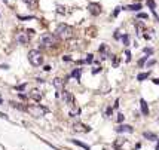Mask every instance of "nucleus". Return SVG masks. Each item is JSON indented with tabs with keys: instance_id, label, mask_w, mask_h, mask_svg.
I'll return each instance as SVG.
<instances>
[{
	"instance_id": "72a5a7b5",
	"label": "nucleus",
	"mask_w": 159,
	"mask_h": 150,
	"mask_svg": "<svg viewBox=\"0 0 159 150\" xmlns=\"http://www.w3.org/2000/svg\"><path fill=\"white\" fill-rule=\"evenodd\" d=\"M64 61H70V57L69 55H64Z\"/></svg>"
},
{
	"instance_id": "cd10ccee",
	"label": "nucleus",
	"mask_w": 159,
	"mask_h": 150,
	"mask_svg": "<svg viewBox=\"0 0 159 150\" xmlns=\"http://www.w3.org/2000/svg\"><path fill=\"white\" fill-rule=\"evenodd\" d=\"M113 37H115V39H121V34H119V31H115Z\"/></svg>"
},
{
	"instance_id": "393cba45",
	"label": "nucleus",
	"mask_w": 159,
	"mask_h": 150,
	"mask_svg": "<svg viewBox=\"0 0 159 150\" xmlns=\"http://www.w3.org/2000/svg\"><path fill=\"white\" fill-rule=\"evenodd\" d=\"M117 122H124V115H117Z\"/></svg>"
},
{
	"instance_id": "473e14b6",
	"label": "nucleus",
	"mask_w": 159,
	"mask_h": 150,
	"mask_svg": "<svg viewBox=\"0 0 159 150\" xmlns=\"http://www.w3.org/2000/svg\"><path fill=\"white\" fill-rule=\"evenodd\" d=\"M86 62H92V55H88V60H86Z\"/></svg>"
},
{
	"instance_id": "c9c22d12",
	"label": "nucleus",
	"mask_w": 159,
	"mask_h": 150,
	"mask_svg": "<svg viewBox=\"0 0 159 150\" xmlns=\"http://www.w3.org/2000/svg\"><path fill=\"white\" fill-rule=\"evenodd\" d=\"M153 83H156V85H159V79H153Z\"/></svg>"
},
{
	"instance_id": "f3484780",
	"label": "nucleus",
	"mask_w": 159,
	"mask_h": 150,
	"mask_svg": "<svg viewBox=\"0 0 159 150\" xmlns=\"http://www.w3.org/2000/svg\"><path fill=\"white\" fill-rule=\"evenodd\" d=\"M143 137H144V138H147V140H152V141H153V140H156V135H155V134H152V132H144V134H143Z\"/></svg>"
},
{
	"instance_id": "b1692460",
	"label": "nucleus",
	"mask_w": 159,
	"mask_h": 150,
	"mask_svg": "<svg viewBox=\"0 0 159 150\" xmlns=\"http://www.w3.org/2000/svg\"><path fill=\"white\" fill-rule=\"evenodd\" d=\"M144 52L147 53V55H150V53H153V51H152L150 48H146V49H144Z\"/></svg>"
},
{
	"instance_id": "39448f33",
	"label": "nucleus",
	"mask_w": 159,
	"mask_h": 150,
	"mask_svg": "<svg viewBox=\"0 0 159 150\" xmlns=\"http://www.w3.org/2000/svg\"><path fill=\"white\" fill-rule=\"evenodd\" d=\"M88 10L92 13V15H94V17H98V15L101 13V6H100L98 3H89Z\"/></svg>"
},
{
	"instance_id": "5701e85b",
	"label": "nucleus",
	"mask_w": 159,
	"mask_h": 150,
	"mask_svg": "<svg viewBox=\"0 0 159 150\" xmlns=\"http://www.w3.org/2000/svg\"><path fill=\"white\" fill-rule=\"evenodd\" d=\"M101 71V69L100 67H97V69H92V74H97V73H100Z\"/></svg>"
},
{
	"instance_id": "f8f14e48",
	"label": "nucleus",
	"mask_w": 159,
	"mask_h": 150,
	"mask_svg": "<svg viewBox=\"0 0 159 150\" xmlns=\"http://www.w3.org/2000/svg\"><path fill=\"white\" fill-rule=\"evenodd\" d=\"M71 106H73V108L70 110V116H77V115L80 113V108H79V106H77L76 103H73Z\"/></svg>"
},
{
	"instance_id": "423d86ee",
	"label": "nucleus",
	"mask_w": 159,
	"mask_h": 150,
	"mask_svg": "<svg viewBox=\"0 0 159 150\" xmlns=\"http://www.w3.org/2000/svg\"><path fill=\"white\" fill-rule=\"evenodd\" d=\"M52 83H54V86L57 88V91H62L64 89V80L60 79V77H55L52 80Z\"/></svg>"
},
{
	"instance_id": "aec40b11",
	"label": "nucleus",
	"mask_w": 159,
	"mask_h": 150,
	"mask_svg": "<svg viewBox=\"0 0 159 150\" xmlns=\"http://www.w3.org/2000/svg\"><path fill=\"white\" fill-rule=\"evenodd\" d=\"M147 5H149V8H150L152 10H155V6H156L155 0H147Z\"/></svg>"
},
{
	"instance_id": "2eb2a0df",
	"label": "nucleus",
	"mask_w": 159,
	"mask_h": 150,
	"mask_svg": "<svg viewBox=\"0 0 159 150\" xmlns=\"http://www.w3.org/2000/svg\"><path fill=\"white\" fill-rule=\"evenodd\" d=\"M126 9H128V10H135V12H137V10L141 9V5H140V3H137V5H129V6H126Z\"/></svg>"
},
{
	"instance_id": "dca6fc26",
	"label": "nucleus",
	"mask_w": 159,
	"mask_h": 150,
	"mask_svg": "<svg viewBox=\"0 0 159 150\" xmlns=\"http://www.w3.org/2000/svg\"><path fill=\"white\" fill-rule=\"evenodd\" d=\"M70 77H76L77 80H80V69H76L74 71H71Z\"/></svg>"
},
{
	"instance_id": "1a4fd4ad",
	"label": "nucleus",
	"mask_w": 159,
	"mask_h": 150,
	"mask_svg": "<svg viewBox=\"0 0 159 150\" xmlns=\"http://www.w3.org/2000/svg\"><path fill=\"white\" fill-rule=\"evenodd\" d=\"M116 131L121 134V132H132V126H129V125H121V126H117L116 128Z\"/></svg>"
},
{
	"instance_id": "c756f323",
	"label": "nucleus",
	"mask_w": 159,
	"mask_h": 150,
	"mask_svg": "<svg viewBox=\"0 0 159 150\" xmlns=\"http://www.w3.org/2000/svg\"><path fill=\"white\" fill-rule=\"evenodd\" d=\"M22 2H25V3H28V5H33V3H36V0H22Z\"/></svg>"
},
{
	"instance_id": "0eeeda50",
	"label": "nucleus",
	"mask_w": 159,
	"mask_h": 150,
	"mask_svg": "<svg viewBox=\"0 0 159 150\" xmlns=\"http://www.w3.org/2000/svg\"><path fill=\"white\" fill-rule=\"evenodd\" d=\"M73 129L76 131V132H89V128L88 126H85V125H82V124H74L73 125Z\"/></svg>"
},
{
	"instance_id": "bb28decb",
	"label": "nucleus",
	"mask_w": 159,
	"mask_h": 150,
	"mask_svg": "<svg viewBox=\"0 0 159 150\" xmlns=\"http://www.w3.org/2000/svg\"><path fill=\"white\" fill-rule=\"evenodd\" d=\"M138 18H143V19H147V13H140Z\"/></svg>"
},
{
	"instance_id": "9b49d317",
	"label": "nucleus",
	"mask_w": 159,
	"mask_h": 150,
	"mask_svg": "<svg viewBox=\"0 0 159 150\" xmlns=\"http://www.w3.org/2000/svg\"><path fill=\"white\" fill-rule=\"evenodd\" d=\"M30 97L36 100V101H40L42 100V94H40V91H37V89H33L31 91V94H30Z\"/></svg>"
},
{
	"instance_id": "f257e3e1",
	"label": "nucleus",
	"mask_w": 159,
	"mask_h": 150,
	"mask_svg": "<svg viewBox=\"0 0 159 150\" xmlns=\"http://www.w3.org/2000/svg\"><path fill=\"white\" fill-rule=\"evenodd\" d=\"M28 61H30V64H31V65L39 67V65H42V62H43V55L40 53V51L33 49V51H30V52H28Z\"/></svg>"
},
{
	"instance_id": "a878e982",
	"label": "nucleus",
	"mask_w": 159,
	"mask_h": 150,
	"mask_svg": "<svg viewBox=\"0 0 159 150\" xmlns=\"http://www.w3.org/2000/svg\"><path fill=\"white\" fill-rule=\"evenodd\" d=\"M119 12H121V8H116V10L113 12V15H115V17H117V15H119Z\"/></svg>"
},
{
	"instance_id": "7c9ffc66",
	"label": "nucleus",
	"mask_w": 159,
	"mask_h": 150,
	"mask_svg": "<svg viewBox=\"0 0 159 150\" xmlns=\"http://www.w3.org/2000/svg\"><path fill=\"white\" fill-rule=\"evenodd\" d=\"M43 70H45V71H51V65H45Z\"/></svg>"
},
{
	"instance_id": "f704fd0d",
	"label": "nucleus",
	"mask_w": 159,
	"mask_h": 150,
	"mask_svg": "<svg viewBox=\"0 0 159 150\" xmlns=\"http://www.w3.org/2000/svg\"><path fill=\"white\" fill-rule=\"evenodd\" d=\"M0 117H3V119H8V116L5 115V113H0Z\"/></svg>"
},
{
	"instance_id": "6ab92c4d",
	"label": "nucleus",
	"mask_w": 159,
	"mask_h": 150,
	"mask_svg": "<svg viewBox=\"0 0 159 150\" xmlns=\"http://www.w3.org/2000/svg\"><path fill=\"white\" fill-rule=\"evenodd\" d=\"M125 143V140L124 138H119V141H116L115 144H113V146H115L116 149H121V147H122V144H124Z\"/></svg>"
},
{
	"instance_id": "c85d7f7f",
	"label": "nucleus",
	"mask_w": 159,
	"mask_h": 150,
	"mask_svg": "<svg viewBox=\"0 0 159 150\" xmlns=\"http://www.w3.org/2000/svg\"><path fill=\"white\" fill-rule=\"evenodd\" d=\"M126 60H128V61H129V60H131V52H129V51H126Z\"/></svg>"
},
{
	"instance_id": "e433bc0d",
	"label": "nucleus",
	"mask_w": 159,
	"mask_h": 150,
	"mask_svg": "<svg viewBox=\"0 0 159 150\" xmlns=\"http://www.w3.org/2000/svg\"><path fill=\"white\" fill-rule=\"evenodd\" d=\"M156 150H159V143H158V146H156Z\"/></svg>"
},
{
	"instance_id": "f03ea898",
	"label": "nucleus",
	"mask_w": 159,
	"mask_h": 150,
	"mask_svg": "<svg viewBox=\"0 0 159 150\" xmlns=\"http://www.w3.org/2000/svg\"><path fill=\"white\" fill-rule=\"evenodd\" d=\"M27 112L34 117H42L45 113H48V108L43 106H39V104H31V106L27 107Z\"/></svg>"
},
{
	"instance_id": "2f4dec72",
	"label": "nucleus",
	"mask_w": 159,
	"mask_h": 150,
	"mask_svg": "<svg viewBox=\"0 0 159 150\" xmlns=\"http://www.w3.org/2000/svg\"><path fill=\"white\" fill-rule=\"evenodd\" d=\"M24 88H25V85H19V86H17V89H18V91H22Z\"/></svg>"
},
{
	"instance_id": "4468645a",
	"label": "nucleus",
	"mask_w": 159,
	"mask_h": 150,
	"mask_svg": "<svg viewBox=\"0 0 159 150\" xmlns=\"http://www.w3.org/2000/svg\"><path fill=\"white\" fill-rule=\"evenodd\" d=\"M71 141L74 143V144H76V146H80V147H82V149H85V150H89V149H91V147H89L88 144H85V143L79 141V140H71Z\"/></svg>"
},
{
	"instance_id": "a211bd4d",
	"label": "nucleus",
	"mask_w": 159,
	"mask_h": 150,
	"mask_svg": "<svg viewBox=\"0 0 159 150\" xmlns=\"http://www.w3.org/2000/svg\"><path fill=\"white\" fill-rule=\"evenodd\" d=\"M149 76H150V73H140V74H138V76H137V80H140V82H141V80L147 79V77H149Z\"/></svg>"
},
{
	"instance_id": "9d476101",
	"label": "nucleus",
	"mask_w": 159,
	"mask_h": 150,
	"mask_svg": "<svg viewBox=\"0 0 159 150\" xmlns=\"http://www.w3.org/2000/svg\"><path fill=\"white\" fill-rule=\"evenodd\" d=\"M140 108H141V113L144 116H149V107H147V103H146L144 100L140 101Z\"/></svg>"
},
{
	"instance_id": "20e7f679",
	"label": "nucleus",
	"mask_w": 159,
	"mask_h": 150,
	"mask_svg": "<svg viewBox=\"0 0 159 150\" xmlns=\"http://www.w3.org/2000/svg\"><path fill=\"white\" fill-rule=\"evenodd\" d=\"M40 43L43 46H54V45H57V36L45 33V34L40 36Z\"/></svg>"
},
{
	"instance_id": "4c0bfd02",
	"label": "nucleus",
	"mask_w": 159,
	"mask_h": 150,
	"mask_svg": "<svg viewBox=\"0 0 159 150\" xmlns=\"http://www.w3.org/2000/svg\"><path fill=\"white\" fill-rule=\"evenodd\" d=\"M2 103H3V100H2V97H0V104H2Z\"/></svg>"
},
{
	"instance_id": "6e6552de",
	"label": "nucleus",
	"mask_w": 159,
	"mask_h": 150,
	"mask_svg": "<svg viewBox=\"0 0 159 150\" xmlns=\"http://www.w3.org/2000/svg\"><path fill=\"white\" fill-rule=\"evenodd\" d=\"M17 40L19 42V43H22V45L28 43V40H30V37H28V33H21V34H18Z\"/></svg>"
},
{
	"instance_id": "7ed1b4c3",
	"label": "nucleus",
	"mask_w": 159,
	"mask_h": 150,
	"mask_svg": "<svg viewBox=\"0 0 159 150\" xmlns=\"http://www.w3.org/2000/svg\"><path fill=\"white\" fill-rule=\"evenodd\" d=\"M55 36L57 37H62V39H67L71 36V28L67 24H58L55 28Z\"/></svg>"
},
{
	"instance_id": "4be33fe9",
	"label": "nucleus",
	"mask_w": 159,
	"mask_h": 150,
	"mask_svg": "<svg viewBox=\"0 0 159 150\" xmlns=\"http://www.w3.org/2000/svg\"><path fill=\"white\" fill-rule=\"evenodd\" d=\"M146 60H147V57H143L141 60H140V61H138V65H140V67H141L143 64H144V62H146Z\"/></svg>"
},
{
	"instance_id": "ddd939ff",
	"label": "nucleus",
	"mask_w": 159,
	"mask_h": 150,
	"mask_svg": "<svg viewBox=\"0 0 159 150\" xmlns=\"http://www.w3.org/2000/svg\"><path fill=\"white\" fill-rule=\"evenodd\" d=\"M57 12H58V13H62V15H67V13H70L69 8H65V6H58V8H57Z\"/></svg>"
},
{
	"instance_id": "412c9836",
	"label": "nucleus",
	"mask_w": 159,
	"mask_h": 150,
	"mask_svg": "<svg viewBox=\"0 0 159 150\" xmlns=\"http://www.w3.org/2000/svg\"><path fill=\"white\" fill-rule=\"evenodd\" d=\"M122 40H124V45H125V46H128V45H129V37H128L126 34L122 37Z\"/></svg>"
}]
</instances>
